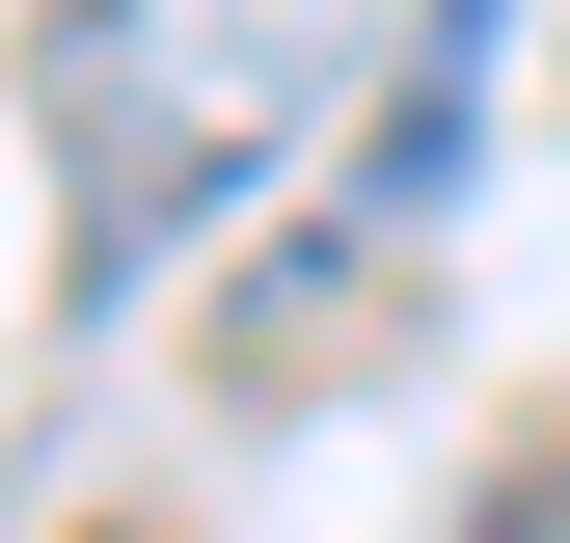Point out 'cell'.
Here are the masks:
<instances>
[{"label": "cell", "mask_w": 570, "mask_h": 543, "mask_svg": "<svg viewBox=\"0 0 570 543\" xmlns=\"http://www.w3.org/2000/svg\"><path fill=\"white\" fill-rule=\"evenodd\" d=\"M462 164H489V0H435V55L381 82V136H353V245H435Z\"/></svg>", "instance_id": "obj_2"}, {"label": "cell", "mask_w": 570, "mask_h": 543, "mask_svg": "<svg viewBox=\"0 0 570 543\" xmlns=\"http://www.w3.org/2000/svg\"><path fill=\"white\" fill-rule=\"evenodd\" d=\"M353 28L381 0H55V245H82V299H136L190 218H245L299 164Z\"/></svg>", "instance_id": "obj_1"}]
</instances>
